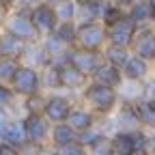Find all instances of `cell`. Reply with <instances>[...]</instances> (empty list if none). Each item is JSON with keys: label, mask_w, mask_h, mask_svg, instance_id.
<instances>
[{"label": "cell", "mask_w": 155, "mask_h": 155, "mask_svg": "<svg viewBox=\"0 0 155 155\" xmlns=\"http://www.w3.org/2000/svg\"><path fill=\"white\" fill-rule=\"evenodd\" d=\"M17 82H19V91L30 93V91H35V86H37V75H35L32 71L24 69L22 73L17 75Z\"/></svg>", "instance_id": "obj_1"}, {"label": "cell", "mask_w": 155, "mask_h": 155, "mask_svg": "<svg viewBox=\"0 0 155 155\" xmlns=\"http://www.w3.org/2000/svg\"><path fill=\"white\" fill-rule=\"evenodd\" d=\"M2 131L7 134V138L13 140V142H22V138H24L22 127H19V125H15V127H2Z\"/></svg>", "instance_id": "obj_9"}, {"label": "cell", "mask_w": 155, "mask_h": 155, "mask_svg": "<svg viewBox=\"0 0 155 155\" xmlns=\"http://www.w3.org/2000/svg\"><path fill=\"white\" fill-rule=\"evenodd\" d=\"M48 112L52 119H65V114H67V104L63 99H54L50 106H48Z\"/></svg>", "instance_id": "obj_4"}, {"label": "cell", "mask_w": 155, "mask_h": 155, "mask_svg": "<svg viewBox=\"0 0 155 155\" xmlns=\"http://www.w3.org/2000/svg\"><path fill=\"white\" fill-rule=\"evenodd\" d=\"M153 7H155V5H153Z\"/></svg>", "instance_id": "obj_16"}, {"label": "cell", "mask_w": 155, "mask_h": 155, "mask_svg": "<svg viewBox=\"0 0 155 155\" xmlns=\"http://www.w3.org/2000/svg\"><path fill=\"white\" fill-rule=\"evenodd\" d=\"M43 131H45V127H43V123H41V121H39V125H35V129H32V136H35V138H41Z\"/></svg>", "instance_id": "obj_14"}, {"label": "cell", "mask_w": 155, "mask_h": 155, "mask_svg": "<svg viewBox=\"0 0 155 155\" xmlns=\"http://www.w3.org/2000/svg\"><path fill=\"white\" fill-rule=\"evenodd\" d=\"M134 140L129 138V136H121L119 140H116V149H119V153L121 155H129L131 151H134Z\"/></svg>", "instance_id": "obj_6"}, {"label": "cell", "mask_w": 155, "mask_h": 155, "mask_svg": "<svg viewBox=\"0 0 155 155\" xmlns=\"http://www.w3.org/2000/svg\"><path fill=\"white\" fill-rule=\"evenodd\" d=\"M129 35H131V24H125V22H121L119 26L112 30V37H114L116 43H127L129 41Z\"/></svg>", "instance_id": "obj_3"}, {"label": "cell", "mask_w": 155, "mask_h": 155, "mask_svg": "<svg viewBox=\"0 0 155 155\" xmlns=\"http://www.w3.org/2000/svg\"><path fill=\"white\" fill-rule=\"evenodd\" d=\"M151 15H153V5H149V2L138 5V7H136V11H134V17H136V19H149Z\"/></svg>", "instance_id": "obj_7"}, {"label": "cell", "mask_w": 155, "mask_h": 155, "mask_svg": "<svg viewBox=\"0 0 155 155\" xmlns=\"http://www.w3.org/2000/svg\"><path fill=\"white\" fill-rule=\"evenodd\" d=\"M0 155H15V153H13V151H11L9 147H5L2 151H0Z\"/></svg>", "instance_id": "obj_15"}, {"label": "cell", "mask_w": 155, "mask_h": 155, "mask_svg": "<svg viewBox=\"0 0 155 155\" xmlns=\"http://www.w3.org/2000/svg\"><path fill=\"white\" fill-rule=\"evenodd\" d=\"M88 97H91V99H95L101 108H108V106L112 104V93H110L108 88H95L93 93H88Z\"/></svg>", "instance_id": "obj_2"}, {"label": "cell", "mask_w": 155, "mask_h": 155, "mask_svg": "<svg viewBox=\"0 0 155 155\" xmlns=\"http://www.w3.org/2000/svg\"><path fill=\"white\" fill-rule=\"evenodd\" d=\"M108 73H99V78H104V80H110V82H116L119 80V75L114 73V69H106Z\"/></svg>", "instance_id": "obj_13"}, {"label": "cell", "mask_w": 155, "mask_h": 155, "mask_svg": "<svg viewBox=\"0 0 155 155\" xmlns=\"http://www.w3.org/2000/svg\"><path fill=\"white\" fill-rule=\"evenodd\" d=\"M39 17H41V26H43V28H52L54 22H52V13H50L48 9H41V11L37 13V22H39Z\"/></svg>", "instance_id": "obj_10"}, {"label": "cell", "mask_w": 155, "mask_h": 155, "mask_svg": "<svg viewBox=\"0 0 155 155\" xmlns=\"http://www.w3.org/2000/svg\"><path fill=\"white\" fill-rule=\"evenodd\" d=\"M56 134H58V138H61V140H58V142H61V144H67V142L71 140V134H69V131H67L65 127H61V129H58Z\"/></svg>", "instance_id": "obj_12"}, {"label": "cell", "mask_w": 155, "mask_h": 155, "mask_svg": "<svg viewBox=\"0 0 155 155\" xmlns=\"http://www.w3.org/2000/svg\"><path fill=\"white\" fill-rule=\"evenodd\" d=\"M127 73L131 75V78H140L142 73H144V63L142 61H129V65H127Z\"/></svg>", "instance_id": "obj_8"}, {"label": "cell", "mask_w": 155, "mask_h": 155, "mask_svg": "<svg viewBox=\"0 0 155 155\" xmlns=\"http://www.w3.org/2000/svg\"><path fill=\"white\" fill-rule=\"evenodd\" d=\"M71 121H73L75 127H86V125L91 123V116H88V114H73Z\"/></svg>", "instance_id": "obj_11"}, {"label": "cell", "mask_w": 155, "mask_h": 155, "mask_svg": "<svg viewBox=\"0 0 155 155\" xmlns=\"http://www.w3.org/2000/svg\"><path fill=\"white\" fill-rule=\"evenodd\" d=\"M138 52H140L142 56H153V54H155V37H153V35H147L142 41H140Z\"/></svg>", "instance_id": "obj_5"}]
</instances>
